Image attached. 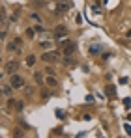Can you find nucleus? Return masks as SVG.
Masks as SVG:
<instances>
[{
    "mask_svg": "<svg viewBox=\"0 0 131 138\" xmlns=\"http://www.w3.org/2000/svg\"><path fill=\"white\" fill-rule=\"evenodd\" d=\"M55 114H56L58 119H64V118H66V112H64V110H58V108H56V110H55Z\"/></svg>",
    "mask_w": 131,
    "mask_h": 138,
    "instance_id": "13",
    "label": "nucleus"
},
{
    "mask_svg": "<svg viewBox=\"0 0 131 138\" xmlns=\"http://www.w3.org/2000/svg\"><path fill=\"white\" fill-rule=\"evenodd\" d=\"M10 84L15 88V90H21V88L25 86V78L21 75H17V73H13V75H10Z\"/></svg>",
    "mask_w": 131,
    "mask_h": 138,
    "instance_id": "2",
    "label": "nucleus"
},
{
    "mask_svg": "<svg viewBox=\"0 0 131 138\" xmlns=\"http://www.w3.org/2000/svg\"><path fill=\"white\" fill-rule=\"evenodd\" d=\"M34 63H36V56H34V54H30L28 58H26V66H30V67H32Z\"/></svg>",
    "mask_w": 131,
    "mask_h": 138,
    "instance_id": "11",
    "label": "nucleus"
},
{
    "mask_svg": "<svg viewBox=\"0 0 131 138\" xmlns=\"http://www.w3.org/2000/svg\"><path fill=\"white\" fill-rule=\"evenodd\" d=\"M34 34H36V28H26V36L28 37H34Z\"/></svg>",
    "mask_w": 131,
    "mask_h": 138,
    "instance_id": "15",
    "label": "nucleus"
},
{
    "mask_svg": "<svg viewBox=\"0 0 131 138\" xmlns=\"http://www.w3.org/2000/svg\"><path fill=\"white\" fill-rule=\"evenodd\" d=\"M82 119H86V121H90V119H92V114H84V116H82Z\"/></svg>",
    "mask_w": 131,
    "mask_h": 138,
    "instance_id": "22",
    "label": "nucleus"
},
{
    "mask_svg": "<svg viewBox=\"0 0 131 138\" xmlns=\"http://www.w3.org/2000/svg\"><path fill=\"white\" fill-rule=\"evenodd\" d=\"M40 47L43 48V51H51V48H52V43H51V41H41Z\"/></svg>",
    "mask_w": 131,
    "mask_h": 138,
    "instance_id": "9",
    "label": "nucleus"
},
{
    "mask_svg": "<svg viewBox=\"0 0 131 138\" xmlns=\"http://www.w3.org/2000/svg\"><path fill=\"white\" fill-rule=\"evenodd\" d=\"M124 107L126 108H131V97H126V99H124Z\"/></svg>",
    "mask_w": 131,
    "mask_h": 138,
    "instance_id": "16",
    "label": "nucleus"
},
{
    "mask_svg": "<svg viewBox=\"0 0 131 138\" xmlns=\"http://www.w3.org/2000/svg\"><path fill=\"white\" fill-rule=\"evenodd\" d=\"M19 69V63L15 62V60H10V62H6V66H4V73L6 75H13L15 71Z\"/></svg>",
    "mask_w": 131,
    "mask_h": 138,
    "instance_id": "3",
    "label": "nucleus"
},
{
    "mask_svg": "<svg viewBox=\"0 0 131 138\" xmlns=\"http://www.w3.org/2000/svg\"><path fill=\"white\" fill-rule=\"evenodd\" d=\"M36 32H45V28L41 26V24H37V26H36Z\"/></svg>",
    "mask_w": 131,
    "mask_h": 138,
    "instance_id": "21",
    "label": "nucleus"
},
{
    "mask_svg": "<svg viewBox=\"0 0 131 138\" xmlns=\"http://www.w3.org/2000/svg\"><path fill=\"white\" fill-rule=\"evenodd\" d=\"M62 54H64V52H60V51H45V52L41 54V60H43V62H56Z\"/></svg>",
    "mask_w": 131,
    "mask_h": 138,
    "instance_id": "1",
    "label": "nucleus"
},
{
    "mask_svg": "<svg viewBox=\"0 0 131 138\" xmlns=\"http://www.w3.org/2000/svg\"><path fill=\"white\" fill-rule=\"evenodd\" d=\"M126 36H127V37H131V28H129V30L126 32Z\"/></svg>",
    "mask_w": 131,
    "mask_h": 138,
    "instance_id": "23",
    "label": "nucleus"
},
{
    "mask_svg": "<svg viewBox=\"0 0 131 138\" xmlns=\"http://www.w3.org/2000/svg\"><path fill=\"white\" fill-rule=\"evenodd\" d=\"M88 52L90 54H99V52H103V47L99 45V43H94V45L88 47Z\"/></svg>",
    "mask_w": 131,
    "mask_h": 138,
    "instance_id": "6",
    "label": "nucleus"
},
{
    "mask_svg": "<svg viewBox=\"0 0 131 138\" xmlns=\"http://www.w3.org/2000/svg\"><path fill=\"white\" fill-rule=\"evenodd\" d=\"M75 51H77V43H75V41H69V43L64 47V56H71Z\"/></svg>",
    "mask_w": 131,
    "mask_h": 138,
    "instance_id": "5",
    "label": "nucleus"
},
{
    "mask_svg": "<svg viewBox=\"0 0 131 138\" xmlns=\"http://www.w3.org/2000/svg\"><path fill=\"white\" fill-rule=\"evenodd\" d=\"M105 93L109 97H112L114 93H116V88H114V86H105Z\"/></svg>",
    "mask_w": 131,
    "mask_h": 138,
    "instance_id": "8",
    "label": "nucleus"
},
{
    "mask_svg": "<svg viewBox=\"0 0 131 138\" xmlns=\"http://www.w3.org/2000/svg\"><path fill=\"white\" fill-rule=\"evenodd\" d=\"M86 103H94V95H86V99H84Z\"/></svg>",
    "mask_w": 131,
    "mask_h": 138,
    "instance_id": "19",
    "label": "nucleus"
},
{
    "mask_svg": "<svg viewBox=\"0 0 131 138\" xmlns=\"http://www.w3.org/2000/svg\"><path fill=\"white\" fill-rule=\"evenodd\" d=\"M45 71H47V75H56V71L52 69V67H47V69H45Z\"/></svg>",
    "mask_w": 131,
    "mask_h": 138,
    "instance_id": "18",
    "label": "nucleus"
},
{
    "mask_svg": "<svg viewBox=\"0 0 131 138\" xmlns=\"http://www.w3.org/2000/svg\"><path fill=\"white\" fill-rule=\"evenodd\" d=\"M13 134H15V136H22V133H21V129H15V131H13Z\"/></svg>",
    "mask_w": 131,
    "mask_h": 138,
    "instance_id": "20",
    "label": "nucleus"
},
{
    "mask_svg": "<svg viewBox=\"0 0 131 138\" xmlns=\"http://www.w3.org/2000/svg\"><path fill=\"white\" fill-rule=\"evenodd\" d=\"M45 82H47V84H49L51 88H52V86H56V78H55V75H49V77H47V80H45Z\"/></svg>",
    "mask_w": 131,
    "mask_h": 138,
    "instance_id": "10",
    "label": "nucleus"
},
{
    "mask_svg": "<svg viewBox=\"0 0 131 138\" xmlns=\"http://www.w3.org/2000/svg\"><path fill=\"white\" fill-rule=\"evenodd\" d=\"M34 78H36V82H37V84H41V82H43V77H41V73H40V71H36V73H34Z\"/></svg>",
    "mask_w": 131,
    "mask_h": 138,
    "instance_id": "12",
    "label": "nucleus"
},
{
    "mask_svg": "<svg viewBox=\"0 0 131 138\" xmlns=\"http://www.w3.org/2000/svg\"><path fill=\"white\" fill-rule=\"evenodd\" d=\"M124 131H126V134H127V136H131V125H129V123H126V125H124Z\"/></svg>",
    "mask_w": 131,
    "mask_h": 138,
    "instance_id": "17",
    "label": "nucleus"
},
{
    "mask_svg": "<svg viewBox=\"0 0 131 138\" xmlns=\"http://www.w3.org/2000/svg\"><path fill=\"white\" fill-rule=\"evenodd\" d=\"M15 108H17V110H22V108H25V103L17 99V103H15Z\"/></svg>",
    "mask_w": 131,
    "mask_h": 138,
    "instance_id": "14",
    "label": "nucleus"
},
{
    "mask_svg": "<svg viewBox=\"0 0 131 138\" xmlns=\"http://www.w3.org/2000/svg\"><path fill=\"white\" fill-rule=\"evenodd\" d=\"M15 90V88L11 86V84H4V88H2V93L4 95H11V92Z\"/></svg>",
    "mask_w": 131,
    "mask_h": 138,
    "instance_id": "7",
    "label": "nucleus"
},
{
    "mask_svg": "<svg viewBox=\"0 0 131 138\" xmlns=\"http://www.w3.org/2000/svg\"><path fill=\"white\" fill-rule=\"evenodd\" d=\"M69 10V2H64V0H58V4L55 7V13H66Z\"/></svg>",
    "mask_w": 131,
    "mask_h": 138,
    "instance_id": "4",
    "label": "nucleus"
}]
</instances>
